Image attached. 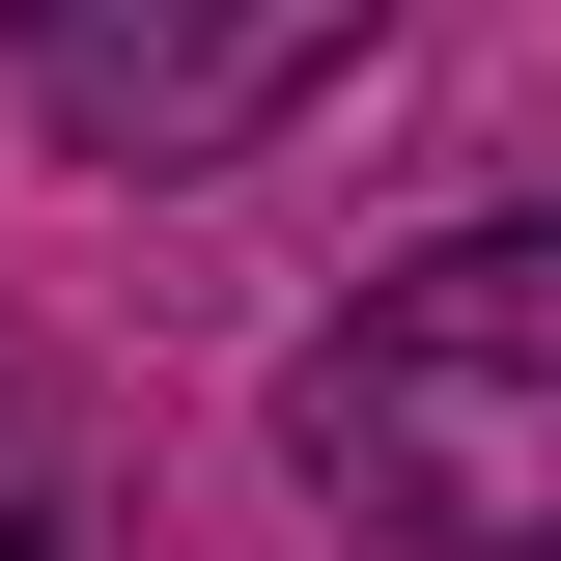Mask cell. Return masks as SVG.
Segmentation results:
<instances>
[{
    "label": "cell",
    "mask_w": 561,
    "mask_h": 561,
    "mask_svg": "<svg viewBox=\"0 0 561 561\" xmlns=\"http://www.w3.org/2000/svg\"><path fill=\"white\" fill-rule=\"evenodd\" d=\"M280 478L365 561H561V225H449L280 365Z\"/></svg>",
    "instance_id": "cell-1"
},
{
    "label": "cell",
    "mask_w": 561,
    "mask_h": 561,
    "mask_svg": "<svg viewBox=\"0 0 561 561\" xmlns=\"http://www.w3.org/2000/svg\"><path fill=\"white\" fill-rule=\"evenodd\" d=\"M365 28H393V0H0V57H28V113H57L84 169H225V140H280Z\"/></svg>",
    "instance_id": "cell-2"
},
{
    "label": "cell",
    "mask_w": 561,
    "mask_h": 561,
    "mask_svg": "<svg viewBox=\"0 0 561 561\" xmlns=\"http://www.w3.org/2000/svg\"><path fill=\"white\" fill-rule=\"evenodd\" d=\"M0 561H140V505H113V421H84V365L0 309Z\"/></svg>",
    "instance_id": "cell-3"
}]
</instances>
